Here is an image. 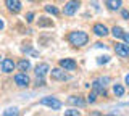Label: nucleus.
I'll list each match as a JSON object with an SVG mask.
<instances>
[{"label": "nucleus", "instance_id": "nucleus-1", "mask_svg": "<svg viewBox=\"0 0 129 116\" xmlns=\"http://www.w3.org/2000/svg\"><path fill=\"white\" fill-rule=\"evenodd\" d=\"M68 41H70V44L74 45V47H82V45H86L89 42V35L86 32H82V31H74V32H70Z\"/></svg>", "mask_w": 129, "mask_h": 116}, {"label": "nucleus", "instance_id": "nucleus-2", "mask_svg": "<svg viewBox=\"0 0 129 116\" xmlns=\"http://www.w3.org/2000/svg\"><path fill=\"white\" fill-rule=\"evenodd\" d=\"M79 5H81V2L79 0H70V2L64 5V8H63V13L66 15V16H73V15L78 11L79 8Z\"/></svg>", "mask_w": 129, "mask_h": 116}, {"label": "nucleus", "instance_id": "nucleus-3", "mask_svg": "<svg viewBox=\"0 0 129 116\" xmlns=\"http://www.w3.org/2000/svg\"><path fill=\"white\" fill-rule=\"evenodd\" d=\"M40 105H47V106H50L52 110H60V108H61V102L53 98V97H44L40 100Z\"/></svg>", "mask_w": 129, "mask_h": 116}, {"label": "nucleus", "instance_id": "nucleus-4", "mask_svg": "<svg viewBox=\"0 0 129 116\" xmlns=\"http://www.w3.org/2000/svg\"><path fill=\"white\" fill-rule=\"evenodd\" d=\"M115 52H116L118 57L126 58V57H129V45H126V44H116V45H115Z\"/></svg>", "mask_w": 129, "mask_h": 116}, {"label": "nucleus", "instance_id": "nucleus-5", "mask_svg": "<svg viewBox=\"0 0 129 116\" xmlns=\"http://www.w3.org/2000/svg\"><path fill=\"white\" fill-rule=\"evenodd\" d=\"M7 8L11 11V13H19L21 11V2L19 0H5Z\"/></svg>", "mask_w": 129, "mask_h": 116}, {"label": "nucleus", "instance_id": "nucleus-6", "mask_svg": "<svg viewBox=\"0 0 129 116\" xmlns=\"http://www.w3.org/2000/svg\"><path fill=\"white\" fill-rule=\"evenodd\" d=\"M15 82H16V86H19V87H26L27 84H29V78H27L26 73H18L15 76Z\"/></svg>", "mask_w": 129, "mask_h": 116}, {"label": "nucleus", "instance_id": "nucleus-7", "mask_svg": "<svg viewBox=\"0 0 129 116\" xmlns=\"http://www.w3.org/2000/svg\"><path fill=\"white\" fill-rule=\"evenodd\" d=\"M50 74H52V79H55V81H66V79H68L66 73H64L63 69H60V68H55V69H52Z\"/></svg>", "mask_w": 129, "mask_h": 116}, {"label": "nucleus", "instance_id": "nucleus-8", "mask_svg": "<svg viewBox=\"0 0 129 116\" xmlns=\"http://www.w3.org/2000/svg\"><path fill=\"white\" fill-rule=\"evenodd\" d=\"M60 66H61L64 71H74L78 65H76V61H74V60L64 58V60H61V61H60Z\"/></svg>", "mask_w": 129, "mask_h": 116}, {"label": "nucleus", "instance_id": "nucleus-9", "mask_svg": "<svg viewBox=\"0 0 129 116\" xmlns=\"http://www.w3.org/2000/svg\"><path fill=\"white\" fill-rule=\"evenodd\" d=\"M92 31H94L95 35H99V37H105V35L108 34V29L107 26L100 24V23H97V24H94V27H92Z\"/></svg>", "mask_w": 129, "mask_h": 116}, {"label": "nucleus", "instance_id": "nucleus-10", "mask_svg": "<svg viewBox=\"0 0 129 116\" xmlns=\"http://www.w3.org/2000/svg\"><path fill=\"white\" fill-rule=\"evenodd\" d=\"M13 69H15V63H13V60L5 58V60L2 61V71H3V73H11Z\"/></svg>", "mask_w": 129, "mask_h": 116}, {"label": "nucleus", "instance_id": "nucleus-11", "mask_svg": "<svg viewBox=\"0 0 129 116\" xmlns=\"http://www.w3.org/2000/svg\"><path fill=\"white\" fill-rule=\"evenodd\" d=\"M48 69H50V68H48L47 63H40V65L36 66V76H37V78H44Z\"/></svg>", "mask_w": 129, "mask_h": 116}, {"label": "nucleus", "instance_id": "nucleus-12", "mask_svg": "<svg viewBox=\"0 0 129 116\" xmlns=\"http://www.w3.org/2000/svg\"><path fill=\"white\" fill-rule=\"evenodd\" d=\"M92 89H94L97 94H100V95H105V86L102 82H100V79H97V81L92 82Z\"/></svg>", "mask_w": 129, "mask_h": 116}, {"label": "nucleus", "instance_id": "nucleus-13", "mask_svg": "<svg viewBox=\"0 0 129 116\" xmlns=\"http://www.w3.org/2000/svg\"><path fill=\"white\" fill-rule=\"evenodd\" d=\"M107 7L110 10H119L121 8V0H107Z\"/></svg>", "mask_w": 129, "mask_h": 116}, {"label": "nucleus", "instance_id": "nucleus-14", "mask_svg": "<svg viewBox=\"0 0 129 116\" xmlns=\"http://www.w3.org/2000/svg\"><path fill=\"white\" fill-rule=\"evenodd\" d=\"M68 103H70V105H76V106H82L86 102H84L81 97H74V95H73V97L68 98Z\"/></svg>", "mask_w": 129, "mask_h": 116}, {"label": "nucleus", "instance_id": "nucleus-15", "mask_svg": "<svg viewBox=\"0 0 129 116\" xmlns=\"http://www.w3.org/2000/svg\"><path fill=\"white\" fill-rule=\"evenodd\" d=\"M113 94H115L116 97H123L124 95V87L121 86V84H115V86H113Z\"/></svg>", "mask_w": 129, "mask_h": 116}, {"label": "nucleus", "instance_id": "nucleus-16", "mask_svg": "<svg viewBox=\"0 0 129 116\" xmlns=\"http://www.w3.org/2000/svg\"><path fill=\"white\" fill-rule=\"evenodd\" d=\"M18 68H19V71H27V69L31 68L29 60H21V61L18 63Z\"/></svg>", "mask_w": 129, "mask_h": 116}, {"label": "nucleus", "instance_id": "nucleus-17", "mask_svg": "<svg viewBox=\"0 0 129 116\" xmlns=\"http://www.w3.org/2000/svg\"><path fill=\"white\" fill-rule=\"evenodd\" d=\"M111 34L115 35L116 39H119V37H123V35H124L123 29H121V27H118V26H115V27H113V29H111Z\"/></svg>", "mask_w": 129, "mask_h": 116}, {"label": "nucleus", "instance_id": "nucleus-18", "mask_svg": "<svg viewBox=\"0 0 129 116\" xmlns=\"http://www.w3.org/2000/svg\"><path fill=\"white\" fill-rule=\"evenodd\" d=\"M18 113H19V111L16 110V108H8V110H5V111H3V114H5V116H11V114H18Z\"/></svg>", "mask_w": 129, "mask_h": 116}, {"label": "nucleus", "instance_id": "nucleus-19", "mask_svg": "<svg viewBox=\"0 0 129 116\" xmlns=\"http://www.w3.org/2000/svg\"><path fill=\"white\" fill-rule=\"evenodd\" d=\"M97 95H99V94H97L95 90L90 92V94H89V97H87V102H89V103H94L95 100H97Z\"/></svg>", "mask_w": 129, "mask_h": 116}, {"label": "nucleus", "instance_id": "nucleus-20", "mask_svg": "<svg viewBox=\"0 0 129 116\" xmlns=\"http://www.w3.org/2000/svg\"><path fill=\"white\" fill-rule=\"evenodd\" d=\"M45 11H48V13H52V15H58V10L52 5H45Z\"/></svg>", "mask_w": 129, "mask_h": 116}, {"label": "nucleus", "instance_id": "nucleus-21", "mask_svg": "<svg viewBox=\"0 0 129 116\" xmlns=\"http://www.w3.org/2000/svg\"><path fill=\"white\" fill-rule=\"evenodd\" d=\"M110 61V57H99L97 58V63L99 65H105V63H108Z\"/></svg>", "mask_w": 129, "mask_h": 116}, {"label": "nucleus", "instance_id": "nucleus-22", "mask_svg": "<svg viewBox=\"0 0 129 116\" xmlns=\"http://www.w3.org/2000/svg\"><path fill=\"white\" fill-rule=\"evenodd\" d=\"M64 114H68V116H79V110H66L64 111Z\"/></svg>", "mask_w": 129, "mask_h": 116}, {"label": "nucleus", "instance_id": "nucleus-23", "mask_svg": "<svg viewBox=\"0 0 129 116\" xmlns=\"http://www.w3.org/2000/svg\"><path fill=\"white\" fill-rule=\"evenodd\" d=\"M123 39H124V41H126V44H129V32H124Z\"/></svg>", "mask_w": 129, "mask_h": 116}, {"label": "nucleus", "instance_id": "nucleus-24", "mask_svg": "<svg viewBox=\"0 0 129 116\" xmlns=\"http://www.w3.org/2000/svg\"><path fill=\"white\" fill-rule=\"evenodd\" d=\"M32 18H34V13H27V23H31Z\"/></svg>", "mask_w": 129, "mask_h": 116}, {"label": "nucleus", "instance_id": "nucleus-25", "mask_svg": "<svg viewBox=\"0 0 129 116\" xmlns=\"http://www.w3.org/2000/svg\"><path fill=\"white\" fill-rule=\"evenodd\" d=\"M123 18H124V19H127V18H129V11H127V10H124V11H123Z\"/></svg>", "mask_w": 129, "mask_h": 116}, {"label": "nucleus", "instance_id": "nucleus-26", "mask_svg": "<svg viewBox=\"0 0 129 116\" xmlns=\"http://www.w3.org/2000/svg\"><path fill=\"white\" fill-rule=\"evenodd\" d=\"M0 29H3V21L0 19Z\"/></svg>", "mask_w": 129, "mask_h": 116}, {"label": "nucleus", "instance_id": "nucleus-27", "mask_svg": "<svg viewBox=\"0 0 129 116\" xmlns=\"http://www.w3.org/2000/svg\"><path fill=\"white\" fill-rule=\"evenodd\" d=\"M126 84H127V86H129V74L126 76Z\"/></svg>", "mask_w": 129, "mask_h": 116}, {"label": "nucleus", "instance_id": "nucleus-28", "mask_svg": "<svg viewBox=\"0 0 129 116\" xmlns=\"http://www.w3.org/2000/svg\"><path fill=\"white\" fill-rule=\"evenodd\" d=\"M2 61H3V60H2V57H0V63H2Z\"/></svg>", "mask_w": 129, "mask_h": 116}]
</instances>
